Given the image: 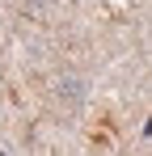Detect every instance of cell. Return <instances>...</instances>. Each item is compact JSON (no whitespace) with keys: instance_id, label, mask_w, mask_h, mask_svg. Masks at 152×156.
I'll use <instances>...</instances> for the list:
<instances>
[]
</instances>
